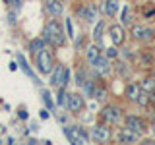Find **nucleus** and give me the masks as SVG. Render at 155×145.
Wrapping results in <instances>:
<instances>
[{
	"label": "nucleus",
	"instance_id": "6ab92c4d",
	"mask_svg": "<svg viewBox=\"0 0 155 145\" xmlns=\"http://www.w3.org/2000/svg\"><path fill=\"white\" fill-rule=\"evenodd\" d=\"M45 47H47V41L43 37H37V39H33V41H29V52H31V54L43 50Z\"/></svg>",
	"mask_w": 155,
	"mask_h": 145
},
{
	"label": "nucleus",
	"instance_id": "5701e85b",
	"mask_svg": "<svg viewBox=\"0 0 155 145\" xmlns=\"http://www.w3.org/2000/svg\"><path fill=\"white\" fill-rule=\"evenodd\" d=\"M41 97H43V103H45V106H47L48 110L54 108V101H52L51 91H48V89H41Z\"/></svg>",
	"mask_w": 155,
	"mask_h": 145
},
{
	"label": "nucleus",
	"instance_id": "7c9ffc66",
	"mask_svg": "<svg viewBox=\"0 0 155 145\" xmlns=\"http://www.w3.org/2000/svg\"><path fill=\"white\" fill-rule=\"evenodd\" d=\"M8 2L12 4V6L16 8V10H19V8H21V4H23V0H8Z\"/></svg>",
	"mask_w": 155,
	"mask_h": 145
},
{
	"label": "nucleus",
	"instance_id": "0eeeda50",
	"mask_svg": "<svg viewBox=\"0 0 155 145\" xmlns=\"http://www.w3.org/2000/svg\"><path fill=\"white\" fill-rule=\"evenodd\" d=\"M85 106V101H84V95L80 93H68L66 91V101H64V108L72 114H78L81 112Z\"/></svg>",
	"mask_w": 155,
	"mask_h": 145
},
{
	"label": "nucleus",
	"instance_id": "423d86ee",
	"mask_svg": "<svg viewBox=\"0 0 155 145\" xmlns=\"http://www.w3.org/2000/svg\"><path fill=\"white\" fill-rule=\"evenodd\" d=\"M130 35L140 43H149L155 37V29L149 25H142V23H132L130 25Z\"/></svg>",
	"mask_w": 155,
	"mask_h": 145
},
{
	"label": "nucleus",
	"instance_id": "412c9836",
	"mask_svg": "<svg viewBox=\"0 0 155 145\" xmlns=\"http://www.w3.org/2000/svg\"><path fill=\"white\" fill-rule=\"evenodd\" d=\"M140 87H142V91H145V93H151V91H155V77H143L142 81H140Z\"/></svg>",
	"mask_w": 155,
	"mask_h": 145
},
{
	"label": "nucleus",
	"instance_id": "2eb2a0df",
	"mask_svg": "<svg viewBox=\"0 0 155 145\" xmlns=\"http://www.w3.org/2000/svg\"><path fill=\"white\" fill-rule=\"evenodd\" d=\"M105 29H107L105 19H101V21H97V23H95V27H93V43H95V45L103 47V35H105Z\"/></svg>",
	"mask_w": 155,
	"mask_h": 145
},
{
	"label": "nucleus",
	"instance_id": "1a4fd4ad",
	"mask_svg": "<svg viewBox=\"0 0 155 145\" xmlns=\"http://www.w3.org/2000/svg\"><path fill=\"white\" fill-rule=\"evenodd\" d=\"M124 124H126V128L134 130V132L140 134V135H143L147 132V122H145L143 118H140V116H136V114H128L124 118Z\"/></svg>",
	"mask_w": 155,
	"mask_h": 145
},
{
	"label": "nucleus",
	"instance_id": "39448f33",
	"mask_svg": "<svg viewBox=\"0 0 155 145\" xmlns=\"http://www.w3.org/2000/svg\"><path fill=\"white\" fill-rule=\"evenodd\" d=\"M51 87H68V83H70V70L68 68H64L62 64H56L54 68H52V72H51Z\"/></svg>",
	"mask_w": 155,
	"mask_h": 145
},
{
	"label": "nucleus",
	"instance_id": "f8f14e48",
	"mask_svg": "<svg viewBox=\"0 0 155 145\" xmlns=\"http://www.w3.org/2000/svg\"><path fill=\"white\" fill-rule=\"evenodd\" d=\"M93 68H95V72L99 76H109L110 74V70H113V66H110V62H109V58H107L103 52L99 54V58L95 60V64H93Z\"/></svg>",
	"mask_w": 155,
	"mask_h": 145
},
{
	"label": "nucleus",
	"instance_id": "dca6fc26",
	"mask_svg": "<svg viewBox=\"0 0 155 145\" xmlns=\"http://www.w3.org/2000/svg\"><path fill=\"white\" fill-rule=\"evenodd\" d=\"M47 10H48V14H51L52 18H60L62 12H64V6H62L60 0H48V2H47Z\"/></svg>",
	"mask_w": 155,
	"mask_h": 145
},
{
	"label": "nucleus",
	"instance_id": "7ed1b4c3",
	"mask_svg": "<svg viewBox=\"0 0 155 145\" xmlns=\"http://www.w3.org/2000/svg\"><path fill=\"white\" fill-rule=\"evenodd\" d=\"M33 56H35V66H37L39 74H43V76H51L52 68H54V58H52V52L45 47L43 50L35 52Z\"/></svg>",
	"mask_w": 155,
	"mask_h": 145
},
{
	"label": "nucleus",
	"instance_id": "4be33fe9",
	"mask_svg": "<svg viewBox=\"0 0 155 145\" xmlns=\"http://www.w3.org/2000/svg\"><path fill=\"white\" fill-rule=\"evenodd\" d=\"M120 23H122L124 27H130V25H132V8H130V6H124L122 16H120Z\"/></svg>",
	"mask_w": 155,
	"mask_h": 145
},
{
	"label": "nucleus",
	"instance_id": "473e14b6",
	"mask_svg": "<svg viewBox=\"0 0 155 145\" xmlns=\"http://www.w3.org/2000/svg\"><path fill=\"white\" fill-rule=\"evenodd\" d=\"M19 118H25L27 120V110H19Z\"/></svg>",
	"mask_w": 155,
	"mask_h": 145
},
{
	"label": "nucleus",
	"instance_id": "f03ea898",
	"mask_svg": "<svg viewBox=\"0 0 155 145\" xmlns=\"http://www.w3.org/2000/svg\"><path fill=\"white\" fill-rule=\"evenodd\" d=\"M64 135H66V139L70 143H74V145H85V143H89V139H91V135L89 132L84 128V126H64Z\"/></svg>",
	"mask_w": 155,
	"mask_h": 145
},
{
	"label": "nucleus",
	"instance_id": "72a5a7b5",
	"mask_svg": "<svg viewBox=\"0 0 155 145\" xmlns=\"http://www.w3.org/2000/svg\"><path fill=\"white\" fill-rule=\"evenodd\" d=\"M0 141H2V139H0Z\"/></svg>",
	"mask_w": 155,
	"mask_h": 145
},
{
	"label": "nucleus",
	"instance_id": "393cba45",
	"mask_svg": "<svg viewBox=\"0 0 155 145\" xmlns=\"http://www.w3.org/2000/svg\"><path fill=\"white\" fill-rule=\"evenodd\" d=\"M87 81V77H85V72H84V68H78L76 70V85H84Z\"/></svg>",
	"mask_w": 155,
	"mask_h": 145
},
{
	"label": "nucleus",
	"instance_id": "6e6552de",
	"mask_svg": "<svg viewBox=\"0 0 155 145\" xmlns=\"http://www.w3.org/2000/svg\"><path fill=\"white\" fill-rule=\"evenodd\" d=\"M91 137L97 143H109L113 139V130H110L109 124H97L91 132Z\"/></svg>",
	"mask_w": 155,
	"mask_h": 145
},
{
	"label": "nucleus",
	"instance_id": "4468645a",
	"mask_svg": "<svg viewBox=\"0 0 155 145\" xmlns=\"http://www.w3.org/2000/svg\"><path fill=\"white\" fill-rule=\"evenodd\" d=\"M99 10L105 14V16L114 18L116 12H118V0H103V4H101Z\"/></svg>",
	"mask_w": 155,
	"mask_h": 145
},
{
	"label": "nucleus",
	"instance_id": "c85d7f7f",
	"mask_svg": "<svg viewBox=\"0 0 155 145\" xmlns=\"http://www.w3.org/2000/svg\"><path fill=\"white\" fill-rule=\"evenodd\" d=\"M105 56L109 58V60H113V58H118V50H116V47H110V48H107Z\"/></svg>",
	"mask_w": 155,
	"mask_h": 145
},
{
	"label": "nucleus",
	"instance_id": "f3484780",
	"mask_svg": "<svg viewBox=\"0 0 155 145\" xmlns=\"http://www.w3.org/2000/svg\"><path fill=\"white\" fill-rule=\"evenodd\" d=\"M80 16L84 18L85 21H95L97 19V8L93 4H85V6L80 10Z\"/></svg>",
	"mask_w": 155,
	"mask_h": 145
},
{
	"label": "nucleus",
	"instance_id": "9d476101",
	"mask_svg": "<svg viewBox=\"0 0 155 145\" xmlns=\"http://www.w3.org/2000/svg\"><path fill=\"white\" fill-rule=\"evenodd\" d=\"M109 35H110V41H113L114 47H122L124 41H126V31H124V25H118V23H113L109 27Z\"/></svg>",
	"mask_w": 155,
	"mask_h": 145
},
{
	"label": "nucleus",
	"instance_id": "9b49d317",
	"mask_svg": "<svg viewBox=\"0 0 155 145\" xmlns=\"http://www.w3.org/2000/svg\"><path fill=\"white\" fill-rule=\"evenodd\" d=\"M140 137H142V135L136 134L134 130H130V128H120L118 134H116V141L118 143H138Z\"/></svg>",
	"mask_w": 155,
	"mask_h": 145
},
{
	"label": "nucleus",
	"instance_id": "cd10ccee",
	"mask_svg": "<svg viewBox=\"0 0 155 145\" xmlns=\"http://www.w3.org/2000/svg\"><path fill=\"white\" fill-rule=\"evenodd\" d=\"M116 72H118L120 76H128L130 74V68L124 64V62H118V64H116Z\"/></svg>",
	"mask_w": 155,
	"mask_h": 145
},
{
	"label": "nucleus",
	"instance_id": "ddd939ff",
	"mask_svg": "<svg viewBox=\"0 0 155 145\" xmlns=\"http://www.w3.org/2000/svg\"><path fill=\"white\" fill-rule=\"evenodd\" d=\"M84 50H85V60H87V64H91V66L95 64V60L99 58L101 52H103V50H101V47L95 45V43H93V45H87Z\"/></svg>",
	"mask_w": 155,
	"mask_h": 145
},
{
	"label": "nucleus",
	"instance_id": "b1692460",
	"mask_svg": "<svg viewBox=\"0 0 155 145\" xmlns=\"http://www.w3.org/2000/svg\"><path fill=\"white\" fill-rule=\"evenodd\" d=\"M95 81H91V79H87L84 85H81V89H84V97H87V99H89V97H93V93H95Z\"/></svg>",
	"mask_w": 155,
	"mask_h": 145
},
{
	"label": "nucleus",
	"instance_id": "a211bd4d",
	"mask_svg": "<svg viewBox=\"0 0 155 145\" xmlns=\"http://www.w3.org/2000/svg\"><path fill=\"white\" fill-rule=\"evenodd\" d=\"M140 93H142V87H140V83H128V87H126V99L128 101H134V103H138L140 99Z\"/></svg>",
	"mask_w": 155,
	"mask_h": 145
},
{
	"label": "nucleus",
	"instance_id": "20e7f679",
	"mask_svg": "<svg viewBox=\"0 0 155 145\" xmlns=\"http://www.w3.org/2000/svg\"><path fill=\"white\" fill-rule=\"evenodd\" d=\"M99 116H101V120H103L105 124H109V126L120 124V122H122V118H124L122 108H120L118 105H105Z\"/></svg>",
	"mask_w": 155,
	"mask_h": 145
},
{
	"label": "nucleus",
	"instance_id": "f257e3e1",
	"mask_svg": "<svg viewBox=\"0 0 155 145\" xmlns=\"http://www.w3.org/2000/svg\"><path fill=\"white\" fill-rule=\"evenodd\" d=\"M66 37L68 35L64 33V29H62L58 19H51V21L43 27V39H45L47 45H51V47H64Z\"/></svg>",
	"mask_w": 155,
	"mask_h": 145
},
{
	"label": "nucleus",
	"instance_id": "bb28decb",
	"mask_svg": "<svg viewBox=\"0 0 155 145\" xmlns=\"http://www.w3.org/2000/svg\"><path fill=\"white\" fill-rule=\"evenodd\" d=\"M147 4H149V6L143 8V16L147 18V19H155V6H153L151 2H147Z\"/></svg>",
	"mask_w": 155,
	"mask_h": 145
},
{
	"label": "nucleus",
	"instance_id": "a878e982",
	"mask_svg": "<svg viewBox=\"0 0 155 145\" xmlns=\"http://www.w3.org/2000/svg\"><path fill=\"white\" fill-rule=\"evenodd\" d=\"M151 64H153L151 54H149V52H142V62H140V66L142 68H151Z\"/></svg>",
	"mask_w": 155,
	"mask_h": 145
},
{
	"label": "nucleus",
	"instance_id": "c756f323",
	"mask_svg": "<svg viewBox=\"0 0 155 145\" xmlns=\"http://www.w3.org/2000/svg\"><path fill=\"white\" fill-rule=\"evenodd\" d=\"M66 31H68V37H74V27H72V18H66Z\"/></svg>",
	"mask_w": 155,
	"mask_h": 145
},
{
	"label": "nucleus",
	"instance_id": "aec40b11",
	"mask_svg": "<svg viewBox=\"0 0 155 145\" xmlns=\"http://www.w3.org/2000/svg\"><path fill=\"white\" fill-rule=\"evenodd\" d=\"M18 60H19V66H21V70H23V72H25V74H27L29 77H31V79H33V81H35V83H39V79H37V76H35V74H33V70H31V66H29V64H27V60H25V58H23V54H18Z\"/></svg>",
	"mask_w": 155,
	"mask_h": 145
},
{
	"label": "nucleus",
	"instance_id": "2f4dec72",
	"mask_svg": "<svg viewBox=\"0 0 155 145\" xmlns=\"http://www.w3.org/2000/svg\"><path fill=\"white\" fill-rule=\"evenodd\" d=\"M41 118H43V120L48 118V108H43V110H41Z\"/></svg>",
	"mask_w": 155,
	"mask_h": 145
}]
</instances>
